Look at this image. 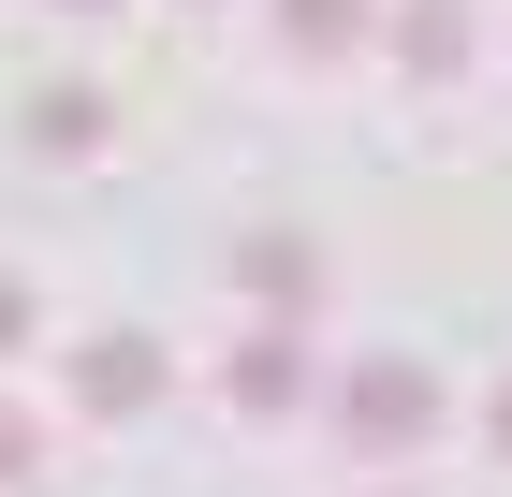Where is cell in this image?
<instances>
[{
    "mask_svg": "<svg viewBox=\"0 0 512 497\" xmlns=\"http://www.w3.org/2000/svg\"><path fill=\"white\" fill-rule=\"evenodd\" d=\"M74 15H103V0H74Z\"/></svg>",
    "mask_w": 512,
    "mask_h": 497,
    "instance_id": "obj_11",
    "label": "cell"
},
{
    "mask_svg": "<svg viewBox=\"0 0 512 497\" xmlns=\"http://www.w3.org/2000/svg\"><path fill=\"white\" fill-rule=\"evenodd\" d=\"M103 132H118L103 88H44V103H30V147H44V161H103Z\"/></svg>",
    "mask_w": 512,
    "mask_h": 497,
    "instance_id": "obj_5",
    "label": "cell"
},
{
    "mask_svg": "<svg viewBox=\"0 0 512 497\" xmlns=\"http://www.w3.org/2000/svg\"><path fill=\"white\" fill-rule=\"evenodd\" d=\"M15 337H30V293H15V278H0V351H15Z\"/></svg>",
    "mask_w": 512,
    "mask_h": 497,
    "instance_id": "obj_9",
    "label": "cell"
},
{
    "mask_svg": "<svg viewBox=\"0 0 512 497\" xmlns=\"http://www.w3.org/2000/svg\"><path fill=\"white\" fill-rule=\"evenodd\" d=\"M30 454H44V439H30L15 410H0V483H30Z\"/></svg>",
    "mask_w": 512,
    "mask_h": 497,
    "instance_id": "obj_8",
    "label": "cell"
},
{
    "mask_svg": "<svg viewBox=\"0 0 512 497\" xmlns=\"http://www.w3.org/2000/svg\"><path fill=\"white\" fill-rule=\"evenodd\" d=\"M337 410H352V454H410V439L439 424V381H425V366H352Z\"/></svg>",
    "mask_w": 512,
    "mask_h": 497,
    "instance_id": "obj_1",
    "label": "cell"
},
{
    "mask_svg": "<svg viewBox=\"0 0 512 497\" xmlns=\"http://www.w3.org/2000/svg\"><path fill=\"white\" fill-rule=\"evenodd\" d=\"M235 278H249L264 307H308V293H322V249H308V234H249V249H235Z\"/></svg>",
    "mask_w": 512,
    "mask_h": 497,
    "instance_id": "obj_6",
    "label": "cell"
},
{
    "mask_svg": "<svg viewBox=\"0 0 512 497\" xmlns=\"http://www.w3.org/2000/svg\"><path fill=\"white\" fill-rule=\"evenodd\" d=\"M278 30H293V44H352L366 0H278Z\"/></svg>",
    "mask_w": 512,
    "mask_h": 497,
    "instance_id": "obj_7",
    "label": "cell"
},
{
    "mask_svg": "<svg viewBox=\"0 0 512 497\" xmlns=\"http://www.w3.org/2000/svg\"><path fill=\"white\" fill-rule=\"evenodd\" d=\"M74 410H103V424L161 410V337H88L74 351Z\"/></svg>",
    "mask_w": 512,
    "mask_h": 497,
    "instance_id": "obj_2",
    "label": "cell"
},
{
    "mask_svg": "<svg viewBox=\"0 0 512 497\" xmlns=\"http://www.w3.org/2000/svg\"><path fill=\"white\" fill-rule=\"evenodd\" d=\"M293 395H308V337H293V322H264V337L235 351V410H293Z\"/></svg>",
    "mask_w": 512,
    "mask_h": 497,
    "instance_id": "obj_4",
    "label": "cell"
},
{
    "mask_svg": "<svg viewBox=\"0 0 512 497\" xmlns=\"http://www.w3.org/2000/svg\"><path fill=\"white\" fill-rule=\"evenodd\" d=\"M395 74H469V0H395Z\"/></svg>",
    "mask_w": 512,
    "mask_h": 497,
    "instance_id": "obj_3",
    "label": "cell"
},
{
    "mask_svg": "<svg viewBox=\"0 0 512 497\" xmlns=\"http://www.w3.org/2000/svg\"><path fill=\"white\" fill-rule=\"evenodd\" d=\"M498 454H512V381H498Z\"/></svg>",
    "mask_w": 512,
    "mask_h": 497,
    "instance_id": "obj_10",
    "label": "cell"
}]
</instances>
